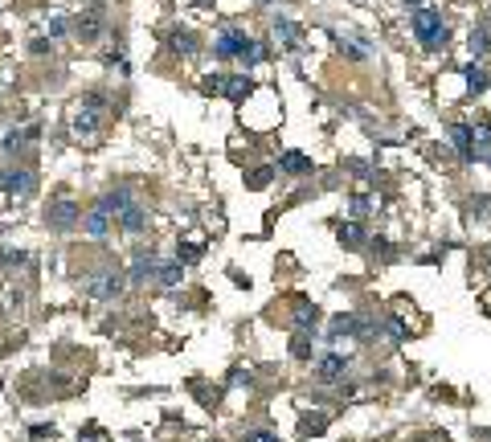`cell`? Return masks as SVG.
I'll use <instances>...</instances> for the list:
<instances>
[{"mask_svg": "<svg viewBox=\"0 0 491 442\" xmlns=\"http://www.w3.org/2000/svg\"><path fill=\"white\" fill-rule=\"evenodd\" d=\"M70 132L78 135V139L94 135V132H98V111H90V107H78V111H74V119H70Z\"/></svg>", "mask_w": 491, "mask_h": 442, "instance_id": "d6986e66", "label": "cell"}, {"mask_svg": "<svg viewBox=\"0 0 491 442\" xmlns=\"http://www.w3.org/2000/svg\"><path fill=\"white\" fill-rule=\"evenodd\" d=\"M447 45H450V29L443 25V29H438V33L430 37V45H426V49H447Z\"/></svg>", "mask_w": 491, "mask_h": 442, "instance_id": "ab89813d", "label": "cell"}, {"mask_svg": "<svg viewBox=\"0 0 491 442\" xmlns=\"http://www.w3.org/2000/svg\"><path fill=\"white\" fill-rule=\"evenodd\" d=\"M111 229H115V218H111L107 209L90 205L87 213H82V233H87V238H94V242H107V238H111Z\"/></svg>", "mask_w": 491, "mask_h": 442, "instance_id": "9c48e42d", "label": "cell"}, {"mask_svg": "<svg viewBox=\"0 0 491 442\" xmlns=\"http://www.w3.org/2000/svg\"><path fill=\"white\" fill-rule=\"evenodd\" d=\"M270 33H274V42L283 45V49H291V53H299V45H303V29H299L295 21H287V17H274V25H270Z\"/></svg>", "mask_w": 491, "mask_h": 442, "instance_id": "7c38bea8", "label": "cell"}, {"mask_svg": "<svg viewBox=\"0 0 491 442\" xmlns=\"http://www.w3.org/2000/svg\"><path fill=\"white\" fill-rule=\"evenodd\" d=\"M348 168H352V173H357L360 180H368V177H373V173H368V164H364V160H348Z\"/></svg>", "mask_w": 491, "mask_h": 442, "instance_id": "ee69618b", "label": "cell"}, {"mask_svg": "<svg viewBox=\"0 0 491 442\" xmlns=\"http://www.w3.org/2000/svg\"><path fill=\"white\" fill-rule=\"evenodd\" d=\"M340 336H357V311H344L328 324V336L323 340H340Z\"/></svg>", "mask_w": 491, "mask_h": 442, "instance_id": "7402d4cb", "label": "cell"}, {"mask_svg": "<svg viewBox=\"0 0 491 442\" xmlns=\"http://www.w3.org/2000/svg\"><path fill=\"white\" fill-rule=\"evenodd\" d=\"M37 188V180L29 168H21V164H8V168H0V193H8V197H29Z\"/></svg>", "mask_w": 491, "mask_h": 442, "instance_id": "8992f818", "label": "cell"}, {"mask_svg": "<svg viewBox=\"0 0 491 442\" xmlns=\"http://www.w3.org/2000/svg\"><path fill=\"white\" fill-rule=\"evenodd\" d=\"M82 291H87L90 299H98V303H119V295L127 291V270L119 263L94 266L87 274V283H82Z\"/></svg>", "mask_w": 491, "mask_h": 442, "instance_id": "6da1fadb", "label": "cell"}, {"mask_svg": "<svg viewBox=\"0 0 491 442\" xmlns=\"http://www.w3.org/2000/svg\"><path fill=\"white\" fill-rule=\"evenodd\" d=\"M132 201H135V193H132V188H127V184H119V188H111V193H102V197H98L94 205H98V209H107L111 218H119V213H123V209H127Z\"/></svg>", "mask_w": 491, "mask_h": 442, "instance_id": "9a60e30c", "label": "cell"}, {"mask_svg": "<svg viewBox=\"0 0 491 442\" xmlns=\"http://www.w3.org/2000/svg\"><path fill=\"white\" fill-rule=\"evenodd\" d=\"M422 4H426V0H402V8H409V12H413V8H422Z\"/></svg>", "mask_w": 491, "mask_h": 442, "instance_id": "bcb514c9", "label": "cell"}, {"mask_svg": "<svg viewBox=\"0 0 491 442\" xmlns=\"http://www.w3.org/2000/svg\"><path fill=\"white\" fill-rule=\"evenodd\" d=\"M381 332H385V340H389V344H405V336H409L405 319H398V315H389V319L381 324Z\"/></svg>", "mask_w": 491, "mask_h": 442, "instance_id": "f1b7e54d", "label": "cell"}, {"mask_svg": "<svg viewBox=\"0 0 491 442\" xmlns=\"http://www.w3.org/2000/svg\"><path fill=\"white\" fill-rule=\"evenodd\" d=\"M49 49H53V42H49V37H33V42H29V53H37V58H42V53H49Z\"/></svg>", "mask_w": 491, "mask_h": 442, "instance_id": "60d3db41", "label": "cell"}, {"mask_svg": "<svg viewBox=\"0 0 491 442\" xmlns=\"http://www.w3.org/2000/svg\"><path fill=\"white\" fill-rule=\"evenodd\" d=\"M348 209H352V218H368V213H373V201H368L364 193H357V197L348 201Z\"/></svg>", "mask_w": 491, "mask_h": 442, "instance_id": "d590c367", "label": "cell"}, {"mask_svg": "<svg viewBox=\"0 0 491 442\" xmlns=\"http://www.w3.org/2000/svg\"><path fill=\"white\" fill-rule=\"evenodd\" d=\"M225 385H229V389H242V385L254 389V369H250V364H233L229 377H225Z\"/></svg>", "mask_w": 491, "mask_h": 442, "instance_id": "4316f807", "label": "cell"}, {"mask_svg": "<svg viewBox=\"0 0 491 442\" xmlns=\"http://www.w3.org/2000/svg\"><path fill=\"white\" fill-rule=\"evenodd\" d=\"M156 283H160L164 291L180 287V283H184V263H180V258H168V263H160V266H156Z\"/></svg>", "mask_w": 491, "mask_h": 442, "instance_id": "e0dca14e", "label": "cell"}, {"mask_svg": "<svg viewBox=\"0 0 491 442\" xmlns=\"http://www.w3.org/2000/svg\"><path fill=\"white\" fill-rule=\"evenodd\" d=\"M323 430H328V414H303L299 418V434L303 439H319Z\"/></svg>", "mask_w": 491, "mask_h": 442, "instance_id": "d4e9b609", "label": "cell"}, {"mask_svg": "<svg viewBox=\"0 0 491 442\" xmlns=\"http://www.w3.org/2000/svg\"><path fill=\"white\" fill-rule=\"evenodd\" d=\"M246 442H278V434H270V430H246Z\"/></svg>", "mask_w": 491, "mask_h": 442, "instance_id": "b9f144b4", "label": "cell"}, {"mask_svg": "<svg viewBox=\"0 0 491 442\" xmlns=\"http://www.w3.org/2000/svg\"><path fill=\"white\" fill-rule=\"evenodd\" d=\"M66 29H70V21H66V17H53V21H49V37H62Z\"/></svg>", "mask_w": 491, "mask_h": 442, "instance_id": "7bdbcfd3", "label": "cell"}, {"mask_svg": "<svg viewBox=\"0 0 491 442\" xmlns=\"http://www.w3.org/2000/svg\"><path fill=\"white\" fill-rule=\"evenodd\" d=\"M115 225H119L123 238H139V233H148V225H152V209H148L143 201H132V205L115 218Z\"/></svg>", "mask_w": 491, "mask_h": 442, "instance_id": "277c9868", "label": "cell"}, {"mask_svg": "<svg viewBox=\"0 0 491 442\" xmlns=\"http://www.w3.org/2000/svg\"><path fill=\"white\" fill-rule=\"evenodd\" d=\"M74 29H78L82 42H98V37H102V12H98V8H87V12L74 21Z\"/></svg>", "mask_w": 491, "mask_h": 442, "instance_id": "2e32d148", "label": "cell"}, {"mask_svg": "<svg viewBox=\"0 0 491 442\" xmlns=\"http://www.w3.org/2000/svg\"><path fill=\"white\" fill-rule=\"evenodd\" d=\"M201 254H205V246H193V242H180V246H177V258H180L184 266H193Z\"/></svg>", "mask_w": 491, "mask_h": 442, "instance_id": "d6a6232c", "label": "cell"}, {"mask_svg": "<svg viewBox=\"0 0 491 442\" xmlns=\"http://www.w3.org/2000/svg\"><path fill=\"white\" fill-rule=\"evenodd\" d=\"M315 381L319 385H340L344 377H348V356H340V353H323L319 360H315Z\"/></svg>", "mask_w": 491, "mask_h": 442, "instance_id": "52a82bcc", "label": "cell"}, {"mask_svg": "<svg viewBox=\"0 0 491 442\" xmlns=\"http://www.w3.org/2000/svg\"><path fill=\"white\" fill-rule=\"evenodd\" d=\"M156 266L160 258L148 250V246H135L132 263H127V287H143V283H156Z\"/></svg>", "mask_w": 491, "mask_h": 442, "instance_id": "3957f363", "label": "cell"}, {"mask_svg": "<svg viewBox=\"0 0 491 442\" xmlns=\"http://www.w3.org/2000/svg\"><path fill=\"white\" fill-rule=\"evenodd\" d=\"M336 238H340V246H344V250H352V254H360V250L368 246V229L360 225V218L344 221V225L336 229Z\"/></svg>", "mask_w": 491, "mask_h": 442, "instance_id": "4fadbf2b", "label": "cell"}, {"mask_svg": "<svg viewBox=\"0 0 491 442\" xmlns=\"http://www.w3.org/2000/svg\"><path fill=\"white\" fill-rule=\"evenodd\" d=\"M29 263L25 250H12V246H0V270H17V266Z\"/></svg>", "mask_w": 491, "mask_h": 442, "instance_id": "f546056e", "label": "cell"}, {"mask_svg": "<svg viewBox=\"0 0 491 442\" xmlns=\"http://www.w3.org/2000/svg\"><path fill=\"white\" fill-rule=\"evenodd\" d=\"M447 21H443V12L438 8H430V4H422V8H413V17H409V29H413V37L422 45H430V37L443 29Z\"/></svg>", "mask_w": 491, "mask_h": 442, "instance_id": "5b68a950", "label": "cell"}, {"mask_svg": "<svg viewBox=\"0 0 491 442\" xmlns=\"http://www.w3.org/2000/svg\"><path fill=\"white\" fill-rule=\"evenodd\" d=\"M42 218H45V225H49L53 233H70V229L82 225V205L70 201V197H62V201H49V205H45Z\"/></svg>", "mask_w": 491, "mask_h": 442, "instance_id": "7a4b0ae2", "label": "cell"}, {"mask_svg": "<svg viewBox=\"0 0 491 442\" xmlns=\"http://www.w3.org/2000/svg\"><path fill=\"white\" fill-rule=\"evenodd\" d=\"M0 148H4V156H21V152L29 148V135H25V132H17V127H12V132H4V139H0Z\"/></svg>", "mask_w": 491, "mask_h": 442, "instance_id": "83f0119b", "label": "cell"}, {"mask_svg": "<svg viewBox=\"0 0 491 442\" xmlns=\"http://www.w3.org/2000/svg\"><path fill=\"white\" fill-rule=\"evenodd\" d=\"M278 173H287V177H312L315 173V164H312V156H303V152H283L278 156Z\"/></svg>", "mask_w": 491, "mask_h": 442, "instance_id": "5bb4252c", "label": "cell"}, {"mask_svg": "<svg viewBox=\"0 0 491 442\" xmlns=\"http://www.w3.org/2000/svg\"><path fill=\"white\" fill-rule=\"evenodd\" d=\"M463 82H467L471 94H483V90L491 87V74L479 66V62H471V66H463Z\"/></svg>", "mask_w": 491, "mask_h": 442, "instance_id": "44dd1931", "label": "cell"}, {"mask_svg": "<svg viewBox=\"0 0 491 442\" xmlns=\"http://www.w3.org/2000/svg\"><path fill=\"white\" fill-rule=\"evenodd\" d=\"M201 90H205V94H222V90H225V74H209V78H201Z\"/></svg>", "mask_w": 491, "mask_h": 442, "instance_id": "74e56055", "label": "cell"}, {"mask_svg": "<svg viewBox=\"0 0 491 442\" xmlns=\"http://www.w3.org/2000/svg\"><path fill=\"white\" fill-rule=\"evenodd\" d=\"M254 90V82H250V74H233V78H225V94L233 98V103H246V94Z\"/></svg>", "mask_w": 491, "mask_h": 442, "instance_id": "484cf974", "label": "cell"}, {"mask_svg": "<svg viewBox=\"0 0 491 442\" xmlns=\"http://www.w3.org/2000/svg\"><path fill=\"white\" fill-rule=\"evenodd\" d=\"M488 205H491L488 193H475V197H467V209H471V218H483V213H488Z\"/></svg>", "mask_w": 491, "mask_h": 442, "instance_id": "836d02e7", "label": "cell"}, {"mask_svg": "<svg viewBox=\"0 0 491 442\" xmlns=\"http://www.w3.org/2000/svg\"><path fill=\"white\" fill-rule=\"evenodd\" d=\"M291 356H295V360H312V332L291 336Z\"/></svg>", "mask_w": 491, "mask_h": 442, "instance_id": "4dcf8cb0", "label": "cell"}, {"mask_svg": "<svg viewBox=\"0 0 491 442\" xmlns=\"http://www.w3.org/2000/svg\"><path fill=\"white\" fill-rule=\"evenodd\" d=\"M262 58H267L262 42H254V37H250V42H246V49H242V62H246V70H250V66H258Z\"/></svg>", "mask_w": 491, "mask_h": 442, "instance_id": "1f68e13d", "label": "cell"}, {"mask_svg": "<svg viewBox=\"0 0 491 442\" xmlns=\"http://www.w3.org/2000/svg\"><path fill=\"white\" fill-rule=\"evenodd\" d=\"M78 107H90V111H102V107H107V94H102V90H87Z\"/></svg>", "mask_w": 491, "mask_h": 442, "instance_id": "8d00e7d4", "label": "cell"}, {"mask_svg": "<svg viewBox=\"0 0 491 442\" xmlns=\"http://www.w3.org/2000/svg\"><path fill=\"white\" fill-rule=\"evenodd\" d=\"M471 132H475V156L488 160L491 156V115H483L479 123H471Z\"/></svg>", "mask_w": 491, "mask_h": 442, "instance_id": "603a6c76", "label": "cell"}, {"mask_svg": "<svg viewBox=\"0 0 491 442\" xmlns=\"http://www.w3.org/2000/svg\"><path fill=\"white\" fill-rule=\"evenodd\" d=\"M209 442H222V439H209Z\"/></svg>", "mask_w": 491, "mask_h": 442, "instance_id": "c3c4849f", "label": "cell"}, {"mask_svg": "<svg viewBox=\"0 0 491 442\" xmlns=\"http://www.w3.org/2000/svg\"><path fill=\"white\" fill-rule=\"evenodd\" d=\"M488 274H491V250H488Z\"/></svg>", "mask_w": 491, "mask_h": 442, "instance_id": "7dc6e473", "label": "cell"}, {"mask_svg": "<svg viewBox=\"0 0 491 442\" xmlns=\"http://www.w3.org/2000/svg\"><path fill=\"white\" fill-rule=\"evenodd\" d=\"M364 250H368L377 263H393V258H398V246H393L389 238H368V246H364Z\"/></svg>", "mask_w": 491, "mask_h": 442, "instance_id": "cb8c5ba5", "label": "cell"}, {"mask_svg": "<svg viewBox=\"0 0 491 442\" xmlns=\"http://www.w3.org/2000/svg\"><path fill=\"white\" fill-rule=\"evenodd\" d=\"M53 434H57V430H53V422H49V426H33V430H29V439H33V442H53Z\"/></svg>", "mask_w": 491, "mask_h": 442, "instance_id": "f35d334b", "label": "cell"}, {"mask_svg": "<svg viewBox=\"0 0 491 442\" xmlns=\"http://www.w3.org/2000/svg\"><path fill=\"white\" fill-rule=\"evenodd\" d=\"M168 49L180 53V58H193V53H201V42H197V33H188V29H172V33H168Z\"/></svg>", "mask_w": 491, "mask_h": 442, "instance_id": "ac0fdd59", "label": "cell"}, {"mask_svg": "<svg viewBox=\"0 0 491 442\" xmlns=\"http://www.w3.org/2000/svg\"><path fill=\"white\" fill-rule=\"evenodd\" d=\"M246 42H250V37H246L242 29H225V33L213 37V58H217V62H233V58H242Z\"/></svg>", "mask_w": 491, "mask_h": 442, "instance_id": "ba28073f", "label": "cell"}, {"mask_svg": "<svg viewBox=\"0 0 491 442\" xmlns=\"http://www.w3.org/2000/svg\"><path fill=\"white\" fill-rule=\"evenodd\" d=\"M467 49H471V58L479 62V58H488L491 49V25H475L471 33H467Z\"/></svg>", "mask_w": 491, "mask_h": 442, "instance_id": "ffe728a7", "label": "cell"}, {"mask_svg": "<svg viewBox=\"0 0 491 442\" xmlns=\"http://www.w3.org/2000/svg\"><path fill=\"white\" fill-rule=\"evenodd\" d=\"M78 442H98V426H87V434H82Z\"/></svg>", "mask_w": 491, "mask_h": 442, "instance_id": "f6af8a7d", "label": "cell"}, {"mask_svg": "<svg viewBox=\"0 0 491 442\" xmlns=\"http://www.w3.org/2000/svg\"><path fill=\"white\" fill-rule=\"evenodd\" d=\"M450 148L458 152V160L463 164H475L479 156H475V132H471V123H450Z\"/></svg>", "mask_w": 491, "mask_h": 442, "instance_id": "30bf717a", "label": "cell"}, {"mask_svg": "<svg viewBox=\"0 0 491 442\" xmlns=\"http://www.w3.org/2000/svg\"><path fill=\"white\" fill-rule=\"evenodd\" d=\"M274 180V168H254V177H246V188H267Z\"/></svg>", "mask_w": 491, "mask_h": 442, "instance_id": "e575fe53", "label": "cell"}, {"mask_svg": "<svg viewBox=\"0 0 491 442\" xmlns=\"http://www.w3.org/2000/svg\"><path fill=\"white\" fill-rule=\"evenodd\" d=\"M319 319H323L319 303H312V299H291V324H295V332H312Z\"/></svg>", "mask_w": 491, "mask_h": 442, "instance_id": "8fae6325", "label": "cell"}, {"mask_svg": "<svg viewBox=\"0 0 491 442\" xmlns=\"http://www.w3.org/2000/svg\"><path fill=\"white\" fill-rule=\"evenodd\" d=\"M262 4H270V0H262Z\"/></svg>", "mask_w": 491, "mask_h": 442, "instance_id": "681fc988", "label": "cell"}]
</instances>
